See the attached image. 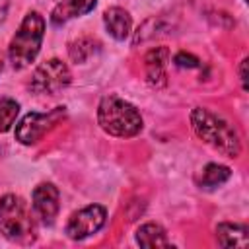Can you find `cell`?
I'll list each match as a JSON object with an SVG mask.
<instances>
[{
    "mask_svg": "<svg viewBox=\"0 0 249 249\" xmlns=\"http://www.w3.org/2000/svg\"><path fill=\"white\" fill-rule=\"evenodd\" d=\"M136 243L140 247H146V249H158V247H169V239H167V233L165 230L156 224V222H148V224H142L138 230H136Z\"/></svg>",
    "mask_w": 249,
    "mask_h": 249,
    "instance_id": "4fadbf2b",
    "label": "cell"
},
{
    "mask_svg": "<svg viewBox=\"0 0 249 249\" xmlns=\"http://www.w3.org/2000/svg\"><path fill=\"white\" fill-rule=\"evenodd\" d=\"M191 126L202 142L220 154L228 158H237L241 154V138L235 126L220 113H214L206 107H195L191 111Z\"/></svg>",
    "mask_w": 249,
    "mask_h": 249,
    "instance_id": "6da1fadb",
    "label": "cell"
},
{
    "mask_svg": "<svg viewBox=\"0 0 249 249\" xmlns=\"http://www.w3.org/2000/svg\"><path fill=\"white\" fill-rule=\"evenodd\" d=\"M97 0H64L56 4L51 12V23L53 25H62L72 18H80L89 14L95 8Z\"/></svg>",
    "mask_w": 249,
    "mask_h": 249,
    "instance_id": "8fae6325",
    "label": "cell"
},
{
    "mask_svg": "<svg viewBox=\"0 0 249 249\" xmlns=\"http://www.w3.org/2000/svg\"><path fill=\"white\" fill-rule=\"evenodd\" d=\"M0 233L6 239L21 245L35 241L37 226L21 196L4 195L0 198Z\"/></svg>",
    "mask_w": 249,
    "mask_h": 249,
    "instance_id": "277c9868",
    "label": "cell"
},
{
    "mask_svg": "<svg viewBox=\"0 0 249 249\" xmlns=\"http://www.w3.org/2000/svg\"><path fill=\"white\" fill-rule=\"evenodd\" d=\"M216 241L222 247H247L249 245V233L243 224H231L222 222L216 226Z\"/></svg>",
    "mask_w": 249,
    "mask_h": 249,
    "instance_id": "7c38bea8",
    "label": "cell"
},
{
    "mask_svg": "<svg viewBox=\"0 0 249 249\" xmlns=\"http://www.w3.org/2000/svg\"><path fill=\"white\" fill-rule=\"evenodd\" d=\"M8 6H10V0H0V19H4V18H6Z\"/></svg>",
    "mask_w": 249,
    "mask_h": 249,
    "instance_id": "d6986e66",
    "label": "cell"
},
{
    "mask_svg": "<svg viewBox=\"0 0 249 249\" xmlns=\"http://www.w3.org/2000/svg\"><path fill=\"white\" fill-rule=\"evenodd\" d=\"M173 64L179 66V68H196L200 64V60L195 56V54H189V53H177L173 56Z\"/></svg>",
    "mask_w": 249,
    "mask_h": 249,
    "instance_id": "e0dca14e",
    "label": "cell"
},
{
    "mask_svg": "<svg viewBox=\"0 0 249 249\" xmlns=\"http://www.w3.org/2000/svg\"><path fill=\"white\" fill-rule=\"evenodd\" d=\"M99 49V43L91 37H80L68 45V54L74 62H86L95 51Z\"/></svg>",
    "mask_w": 249,
    "mask_h": 249,
    "instance_id": "9a60e30c",
    "label": "cell"
},
{
    "mask_svg": "<svg viewBox=\"0 0 249 249\" xmlns=\"http://www.w3.org/2000/svg\"><path fill=\"white\" fill-rule=\"evenodd\" d=\"M62 117H64V107H54L49 113H27L16 124V140L25 146H31L39 142L54 124H58Z\"/></svg>",
    "mask_w": 249,
    "mask_h": 249,
    "instance_id": "8992f818",
    "label": "cell"
},
{
    "mask_svg": "<svg viewBox=\"0 0 249 249\" xmlns=\"http://www.w3.org/2000/svg\"><path fill=\"white\" fill-rule=\"evenodd\" d=\"M31 204L35 214L41 218V222L45 224H53L56 214H58V189L53 183H39L33 189L31 195Z\"/></svg>",
    "mask_w": 249,
    "mask_h": 249,
    "instance_id": "ba28073f",
    "label": "cell"
},
{
    "mask_svg": "<svg viewBox=\"0 0 249 249\" xmlns=\"http://www.w3.org/2000/svg\"><path fill=\"white\" fill-rule=\"evenodd\" d=\"M103 23H105L107 33L113 39H117V41H124L130 35V29H132V18H130V14L124 8H119V6H113V8H107L105 10Z\"/></svg>",
    "mask_w": 249,
    "mask_h": 249,
    "instance_id": "30bf717a",
    "label": "cell"
},
{
    "mask_svg": "<svg viewBox=\"0 0 249 249\" xmlns=\"http://www.w3.org/2000/svg\"><path fill=\"white\" fill-rule=\"evenodd\" d=\"M19 113V103L12 97H4L0 99V132H8Z\"/></svg>",
    "mask_w": 249,
    "mask_h": 249,
    "instance_id": "2e32d148",
    "label": "cell"
},
{
    "mask_svg": "<svg viewBox=\"0 0 249 249\" xmlns=\"http://www.w3.org/2000/svg\"><path fill=\"white\" fill-rule=\"evenodd\" d=\"M2 68H4V58H2V54H0V72H2Z\"/></svg>",
    "mask_w": 249,
    "mask_h": 249,
    "instance_id": "ffe728a7",
    "label": "cell"
},
{
    "mask_svg": "<svg viewBox=\"0 0 249 249\" xmlns=\"http://www.w3.org/2000/svg\"><path fill=\"white\" fill-rule=\"evenodd\" d=\"M167 62H169V51L165 47H156L144 56V72H146V80L150 86H154V88L165 86Z\"/></svg>",
    "mask_w": 249,
    "mask_h": 249,
    "instance_id": "9c48e42d",
    "label": "cell"
},
{
    "mask_svg": "<svg viewBox=\"0 0 249 249\" xmlns=\"http://www.w3.org/2000/svg\"><path fill=\"white\" fill-rule=\"evenodd\" d=\"M97 123L107 134L117 138H132L144 126L138 109L119 95H105L99 101Z\"/></svg>",
    "mask_w": 249,
    "mask_h": 249,
    "instance_id": "7a4b0ae2",
    "label": "cell"
},
{
    "mask_svg": "<svg viewBox=\"0 0 249 249\" xmlns=\"http://www.w3.org/2000/svg\"><path fill=\"white\" fill-rule=\"evenodd\" d=\"M247 56L245 58H241V62H239V68H237V72H239V80H241V88L247 91L249 89V86H247Z\"/></svg>",
    "mask_w": 249,
    "mask_h": 249,
    "instance_id": "ac0fdd59",
    "label": "cell"
},
{
    "mask_svg": "<svg viewBox=\"0 0 249 249\" xmlns=\"http://www.w3.org/2000/svg\"><path fill=\"white\" fill-rule=\"evenodd\" d=\"M243 2H247V0H243Z\"/></svg>",
    "mask_w": 249,
    "mask_h": 249,
    "instance_id": "44dd1931",
    "label": "cell"
},
{
    "mask_svg": "<svg viewBox=\"0 0 249 249\" xmlns=\"http://www.w3.org/2000/svg\"><path fill=\"white\" fill-rule=\"evenodd\" d=\"M45 35V19L39 12H27L8 47V58L16 70L29 66L39 54Z\"/></svg>",
    "mask_w": 249,
    "mask_h": 249,
    "instance_id": "3957f363",
    "label": "cell"
},
{
    "mask_svg": "<svg viewBox=\"0 0 249 249\" xmlns=\"http://www.w3.org/2000/svg\"><path fill=\"white\" fill-rule=\"evenodd\" d=\"M107 220V210L101 204H88L76 210L66 222V235L70 239H86L99 231Z\"/></svg>",
    "mask_w": 249,
    "mask_h": 249,
    "instance_id": "52a82bcc",
    "label": "cell"
},
{
    "mask_svg": "<svg viewBox=\"0 0 249 249\" xmlns=\"http://www.w3.org/2000/svg\"><path fill=\"white\" fill-rule=\"evenodd\" d=\"M72 82L70 68L60 58H51L41 62L29 82L31 91L35 93H58Z\"/></svg>",
    "mask_w": 249,
    "mask_h": 249,
    "instance_id": "5b68a950",
    "label": "cell"
},
{
    "mask_svg": "<svg viewBox=\"0 0 249 249\" xmlns=\"http://www.w3.org/2000/svg\"><path fill=\"white\" fill-rule=\"evenodd\" d=\"M231 177V169L228 165H222V163H208L204 165L202 173H200V179H198V185L202 189H216L220 185H224L228 179Z\"/></svg>",
    "mask_w": 249,
    "mask_h": 249,
    "instance_id": "5bb4252c",
    "label": "cell"
}]
</instances>
